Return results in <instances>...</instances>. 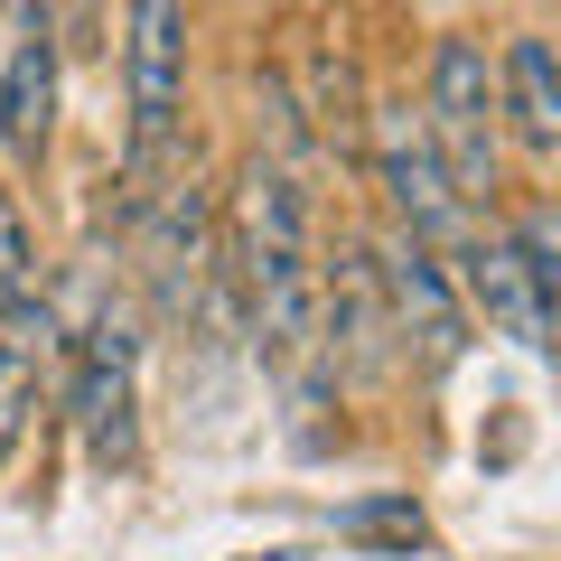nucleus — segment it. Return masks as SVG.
I'll return each instance as SVG.
<instances>
[{
  "instance_id": "nucleus-1",
  "label": "nucleus",
  "mask_w": 561,
  "mask_h": 561,
  "mask_svg": "<svg viewBox=\"0 0 561 561\" xmlns=\"http://www.w3.org/2000/svg\"><path fill=\"white\" fill-rule=\"evenodd\" d=\"M187 66H197V0H131L122 10V216L187 160Z\"/></svg>"
},
{
  "instance_id": "nucleus-2",
  "label": "nucleus",
  "mask_w": 561,
  "mask_h": 561,
  "mask_svg": "<svg viewBox=\"0 0 561 561\" xmlns=\"http://www.w3.org/2000/svg\"><path fill=\"white\" fill-rule=\"evenodd\" d=\"M421 131H431V150H440V169H449L468 216H496V197H505V122H496V57H486V38L449 28L431 47Z\"/></svg>"
},
{
  "instance_id": "nucleus-3",
  "label": "nucleus",
  "mask_w": 561,
  "mask_h": 561,
  "mask_svg": "<svg viewBox=\"0 0 561 561\" xmlns=\"http://www.w3.org/2000/svg\"><path fill=\"white\" fill-rule=\"evenodd\" d=\"M365 169H375V187H383V225L421 234L440 262L486 225V216L459 206L440 150H431V131H421V103H402V94H365Z\"/></svg>"
},
{
  "instance_id": "nucleus-4",
  "label": "nucleus",
  "mask_w": 561,
  "mask_h": 561,
  "mask_svg": "<svg viewBox=\"0 0 561 561\" xmlns=\"http://www.w3.org/2000/svg\"><path fill=\"white\" fill-rule=\"evenodd\" d=\"M66 412L94 468H140V319L103 300L76 337V375H66Z\"/></svg>"
},
{
  "instance_id": "nucleus-5",
  "label": "nucleus",
  "mask_w": 561,
  "mask_h": 561,
  "mask_svg": "<svg viewBox=\"0 0 561 561\" xmlns=\"http://www.w3.org/2000/svg\"><path fill=\"white\" fill-rule=\"evenodd\" d=\"M365 253H375V290H383V319H393L402 365L449 375V365L468 356V300H459V280H449V262L421 234H402V225H375Z\"/></svg>"
},
{
  "instance_id": "nucleus-6",
  "label": "nucleus",
  "mask_w": 561,
  "mask_h": 561,
  "mask_svg": "<svg viewBox=\"0 0 561 561\" xmlns=\"http://www.w3.org/2000/svg\"><path fill=\"white\" fill-rule=\"evenodd\" d=\"M319 365H328V383H356V393H383L402 375V346H393V319H383L365 234L319 253Z\"/></svg>"
},
{
  "instance_id": "nucleus-7",
  "label": "nucleus",
  "mask_w": 561,
  "mask_h": 561,
  "mask_svg": "<svg viewBox=\"0 0 561 561\" xmlns=\"http://www.w3.org/2000/svg\"><path fill=\"white\" fill-rule=\"evenodd\" d=\"M449 280H459L468 309H486V328H496L505 346L542 356V337H552V300L534 290V272H524V253H515L505 225H478V234L449 253Z\"/></svg>"
},
{
  "instance_id": "nucleus-8",
  "label": "nucleus",
  "mask_w": 561,
  "mask_h": 561,
  "mask_svg": "<svg viewBox=\"0 0 561 561\" xmlns=\"http://www.w3.org/2000/svg\"><path fill=\"white\" fill-rule=\"evenodd\" d=\"M57 84H66L57 20L28 10L20 47H10V66H0V150H10V169H28V179H38L47 150H57Z\"/></svg>"
},
{
  "instance_id": "nucleus-9",
  "label": "nucleus",
  "mask_w": 561,
  "mask_h": 561,
  "mask_svg": "<svg viewBox=\"0 0 561 561\" xmlns=\"http://www.w3.org/2000/svg\"><path fill=\"white\" fill-rule=\"evenodd\" d=\"M496 122L524 160H552L561 150V66H552V38L542 28H515L496 57Z\"/></svg>"
},
{
  "instance_id": "nucleus-10",
  "label": "nucleus",
  "mask_w": 561,
  "mask_h": 561,
  "mask_svg": "<svg viewBox=\"0 0 561 561\" xmlns=\"http://www.w3.org/2000/svg\"><path fill=\"white\" fill-rule=\"evenodd\" d=\"M47 356H57V309H47V290L20 300V309H0V459H10V440H20L28 412H38Z\"/></svg>"
},
{
  "instance_id": "nucleus-11",
  "label": "nucleus",
  "mask_w": 561,
  "mask_h": 561,
  "mask_svg": "<svg viewBox=\"0 0 561 561\" xmlns=\"http://www.w3.org/2000/svg\"><path fill=\"white\" fill-rule=\"evenodd\" d=\"M290 94H300L309 131H319V160H328V150H337V160L365 150V84H356V57H346L337 38L309 47V76H290Z\"/></svg>"
},
{
  "instance_id": "nucleus-12",
  "label": "nucleus",
  "mask_w": 561,
  "mask_h": 561,
  "mask_svg": "<svg viewBox=\"0 0 561 561\" xmlns=\"http://www.w3.org/2000/svg\"><path fill=\"white\" fill-rule=\"evenodd\" d=\"M20 300H38V234H28L20 197L0 187V309H20Z\"/></svg>"
},
{
  "instance_id": "nucleus-13",
  "label": "nucleus",
  "mask_w": 561,
  "mask_h": 561,
  "mask_svg": "<svg viewBox=\"0 0 561 561\" xmlns=\"http://www.w3.org/2000/svg\"><path fill=\"white\" fill-rule=\"evenodd\" d=\"M346 534H375V542H402V552H421V542H431V524H421V505H412V496H375V505H356V515H346Z\"/></svg>"
},
{
  "instance_id": "nucleus-14",
  "label": "nucleus",
  "mask_w": 561,
  "mask_h": 561,
  "mask_svg": "<svg viewBox=\"0 0 561 561\" xmlns=\"http://www.w3.org/2000/svg\"><path fill=\"white\" fill-rule=\"evenodd\" d=\"M253 561H290V552H253Z\"/></svg>"
}]
</instances>
